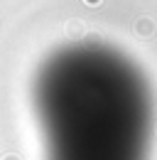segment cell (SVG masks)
I'll return each mask as SVG.
<instances>
[{
	"label": "cell",
	"instance_id": "cell-1",
	"mask_svg": "<svg viewBox=\"0 0 157 160\" xmlns=\"http://www.w3.org/2000/svg\"><path fill=\"white\" fill-rule=\"evenodd\" d=\"M32 106L47 160H150L152 86L111 44L54 49L35 74Z\"/></svg>",
	"mask_w": 157,
	"mask_h": 160
}]
</instances>
